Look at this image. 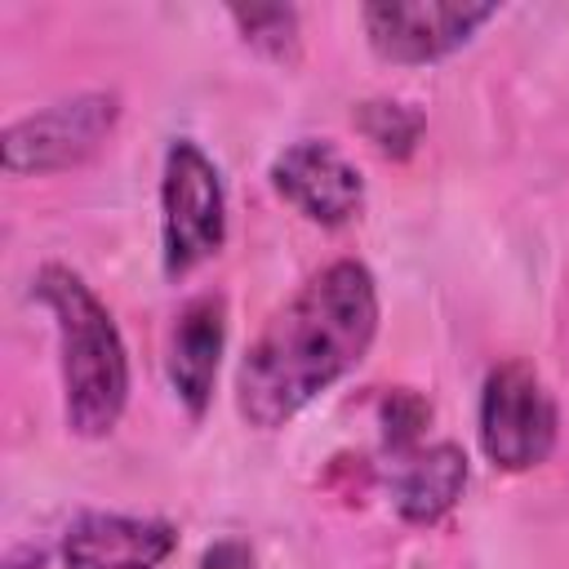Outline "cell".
<instances>
[{
    "label": "cell",
    "instance_id": "cell-1",
    "mask_svg": "<svg viewBox=\"0 0 569 569\" xmlns=\"http://www.w3.org/2000/svg\"><path fill=\"white\" fill-rule=\"evenodd\" d=\"M378 338V284L356 258L320 267L249 342L236 369V409L276 431L347 378Z\"/></svg>",
    "mask_w": 569,
    "mask_h": 569
},
{
    "label": "cell",
    "instance_id": "cell-2",
    "mask_svg": "<svg viewBox=\"0 0 569 569\" xmlns=\"http://www.w3.org/2000/svg\"><path fill=\"white\" fill-rule=\"evenodd\" d=\"M36 302L58 329L62 369V413L80 440H102L116 431L129 405V351L107 302L62 262H44L31 280Z\"/></svg>",
    "mask_w": 569,
    "mask_h": 569
},
{
    "label": "cell",
    "instance_id": "cell-3",
    "mask_svg": "<svg viewBox=\"0 0 569 569\" xmlns=\"http://www.w3.org/2000/svg\"><path fill=\"white\" fill-rule=\"evenodd\" d=\"M227 240V191L218 164L191 138H173L160 173V253L169 276L209 262Z\"/></svg>",
    "mask_w": 569,
    "mask_h": 569
},
{
    "label": "cell",
    "instance_id": "cell-4",
    "mask_svg": "<svg viewBox=\"0 0 569 569\" xmlns=\"http://www.w3.org/2000/svg\"><path fill=\"white\" fill-rule=\"evenodd\" d=\"M120 124V93L111 89H84L71 98H58L22 120H13L0 138L4 173L9 178H40L84 164L102 151V142Z\"/></svg>",
    "mask_w": 569,
    "mask_h": 569
},
{
    "label": "cell",
    "instance_id": "cell-5",
    "mask_svg": "<svg viewBox=\"0 0 569 569\" xmlns=\"http://www.w3.org/2000/svg\"><path fill=\"white\" fill-rule=\"evenodd\" d=\"M480 449L498 471H529L551 458L560 436V409L542 373L511 356L489 369L480 387Z\"/></svg>",
    "mask_w": 569,
    "mask_h": 569
},
{
    "label": "cell",
    "instance_id": "cell-6",
    "mask_svg": "<svg viewBox=\"0 0 569 569\" xmlns=\"http://www.w3.org/2000/svg\"><path fill=\"white\" fill-rule=\"evenodd\" d=\"M498 18V4L471 0H369L360 9L369 49L396 67H422L458 53L471 36Z\"/></svg>",
    "mask_w": 569,
    "mask_h": 569
},
{
    "label": "cell",
    "instance_id": "cell-7",
    "mask_svg": "<svg viewBox=\"0 0 569 569\" xmlns=\"http://www.w3.org/2000/svg\"><path fill=\"white\" fill-rule=\"evenodd\" d=\"M267 178L280 200H289L307 222L320 227H342L365 204L360 169L325 138H298L284 151H276Z\"/></svg>",
    "mask_w": 569,
    "mask_h": 569
},
{
    "label": "cell",
    "instance_id": "cell-8",
    "mask_svg": "<svg viewBox=\"0 0 569 569\" xmlns=\"http://www.w3.org/2000/svg\"><path fill=\"white\" fill-rule=\"evenodd\" d=\"M178 547V529L156 516L80 511L62 533L67 569H160Z\"/></svg>",
    "mask_w": 569,
    "mask_h": 569
},
{
    "label": "cell",
    "instance_id": "cell-9",
    "mask_svg": "<svg viewBox=\"0 0 569 569\" xmlns=\"http://www.w3.org/2000/svg\"><path fill=\"white\" fill-rule=\"evenodd\" d=\"M227 347V302L222 293H200L191 298L169 333V382L173 396L191 418H204L218 382V360Z\"/></svg>",
    "mask_w": 569,
    "mask_h": 569
},
{
    "label": "cell",
    "instance_id": "cell-10",
    "mask_svg": "<svg viewBox=\"0 0 569 569\" xmlns=\"http://www.w3.org/2000/svg\"><path fill=\"white\" fill-rule=\"evenodd\" d=\"M467 489V453L453 440L413 445L391 453L387 493L400 520L409 525H436L445 520Z\"/></svg>",
    "mask_w": 569,
    "mask_h": 569
},
{
    "label": "cell",
    "instance_id": "cell-11",
    "mask_svg": "<svg viewBox=\"0 0 569 569\" xmlns=\"http://www.w3.org/2000/svg\"><path fill=\"white\" fill-rule=\"evenodd\" d=\"M351 124H356V133L373 151H382L391 160H405V156L418 151V138L427 129V116L413 102H400V98H369V102H356Z\"/></svg>",
    "mask_w": 569,
    "mask_h": 569
},
{
    "label": "cell",
    "instance_id": "cell-12",
    "mask_svg": "<svg viewBox=\"0 0 569 569\" xmlns=\"http://www.w3.org/2000/svg\"><path fill=\"white\" fill-rule=\"evenodd\" d=\"M231 22L249 49L276 62H293L302 31H298V9L293 4H231Z\"/></svg>",
    "mask_w": 569,
    "mask_h": 569
},
{
    "label": "cell",
    "instance_id": "cell-13",
    "mask_svg": "<svg viewBox=\"0 0 569 569\" xmlns=\"http://www.w3.org/2000/svg\"><path fill=\"white\" fill-rule=\"evenodd\" d=\"M427 418H431V405H427L418 391H391V396L382 400V427H387L391 453L413 449V445H418V431L427 427Z\"/></svg>",
    "mask_w": 569,
    "mask_h": 569
},
{
    "label": "cell",
    "instance_id": "cell-14",
    "mask_svg": "<svg viewBox=\"0 0 569 569\" xmlns=\"http://www.w3.org/2000/svg\"><path fill=\"white\" fill-rule=\"evenodd\" d=\"M196 569H258V565H253V547L244 538H218L204 547Z\"/></svg>",
    "mask_w": 569,
    "mask_h": 569
},
{
    "label": "cell",
    "instance_id": "cell-15",
    "mask_svg": "<svg viewBox=\"0 0 569 569\" xmlns=\"http://www.w3.org/2000/svg\"><path fill=\"white\" fill-rule=\"evenodd\" d=\"M40 565H44V551H36V547H22L4 560V569H40Z\"/></svg>",
    "mask_w": 569,
    "mask_h": 569
}]
</instances>
